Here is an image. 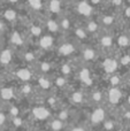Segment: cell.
Listing matches in <instances>:
<instances>
[{
    "label": "cell",
    "instance_id": "7",
    "mask_svg": "<svg viewBox=\"0 0 130 131\" xmlns=\"http://www.w3.org/2000/svg\"><path fill=\"white\" fill-rule=\"evenodd\" d=\"M59 52L62 55H70L75 52V45L73 43H63L59 47Z\"/></svg>",
    "mask_w": 130,
    "mask_h": 131
},
{
    "label": "cell",
    "instance_id": "17",
    "mask_svg": "<svg viewBox=\"0 0 130 131\" xmlns=\"http://www.w3.org/2000/svg\"><path fill=\"white\" fill-rule=\"evenodd\" d=\"M10 41L13 45L15 46H21L23 44V39H22V36L20 35L18 31H14L10 36Z\"/></svg>",
    "mask_w": 130,
    "mask_h": 131
},
{
    "label": "cell",
    "instance_id": "8",
    "mask_svg": "<svg viewBox=\"0 0 130 131\" xmlns=\"http://www.w3.org/2000/svg\"><path fill=\"white\" fill-rule=\"evenodd\" d=\"M53 41L54 40H53L51 35H45V36H43L39 39V46L43 50H47V48H50L53 45Z\"/></svg>",
    "mask_w": 130,
    "mask_h": 131
},
{
    "label": "cell",
    "instance_id": "25",
    "mask_svg": "<svg viewBox=\"0 0 130 131\" xmlns=\"http://www.w3.org/2000/svg\"><path fill=\"white\" fill-rule=\"evenodd\" d=\"M103 98H104V94H103V92H100V91H94V92L91 94L92 101L96 102V104H99V102L103 101Z\"/></svg>",
    "mask_w": 130,
    "mask_h": 131
},
{
    "label": "cell",
    "instance_id": "52",
    "mask_svg": "<svg viewBox=\"0 0 130 131\" xmlns=\"http://www.w3.org/2000/svg\"><path fill=\"white\" fill-rule=\"evenodd\" d=\"M0 81H1V76H0Z\"/></svg>",
    "mask_w": 130,
    "mask_h": 131
},
{
    "label": "cell",
    "instance_id": "44",
    "mask_svg": "<svg viewBox=\"0 0 130 131\" xmlns=\"http://www.w3.org/2000/svg\"><path fill=\"white\" fill-rule=\"evenodd\" d=\"M124 15L130 18V7H127V8L124 9Z\"/></svg>",
    "mask_w": 130,
    "mask_h": 131
},
{
    "label": "cell",
    "instance_id": "36",
    "mask_svg": "<svg viewBox=\"0 0 130 131\" xmlns=\"http://www.w3.org/2000/svg\"><path fill=\"white\" fill-rule=\"evenodd\" d=\"M13 123L15 127H21V125H22V120H21L20 116H15V117L13 118Z\"/></svg>",
    "mask_w": 130,
    "mask_h": 131
},
{
    "label": "cell",
    "instance_id": "27",
    "mask_svg": "<svg viewBox=\"0 0 130 131\" xmlns=\"http://www.w3.org/2000/svg\"><path fill=\"white\" fill-rule=\"evenodd\" d=\"M38 83H39V86H40L41 89H44V90H46V89H48L51 86L50 81H48L47 78H45V77H40V78L38 79Z\"/></svg>",
    "mask_w": 130,
    "mask_h": 131
},
{
    "label": "cell",
    "instance_id": "49",
    "mask_svg": "<svg viewBox=\"0 0 130 131\" xmlns=\"http://www.w3.org/2000/svg\"><path fill=\"white\" fill-rule=\"evenodd\" d=\"M68 1H78V0H68Z\"/></svg>",
    "mask_w": 130,
    "mask_h": 131
},
{
    "label": "cell",
    "instance_id": "31",
    "mask_svg": "<svg viewBox=\"0 0 130 131\" xmlns=\"http://www.w3.org/2000/svg\"><path fill=\"white\" fill-rule=\"evenodd\" d=\"M120 64H122V66L130 64V54H126V55H123V57H121V59H120Z\"/></svg>",
    "mask_w": 130,
    "mask_h": 131
},
{
    "label": "cell",
    "instance_id": "47",
    "mask_svg": "<svg viewBox=\"0 0 130 131\" xmlns=\"http://www.w3.org/2000/svg\"><path fill=\"white\" fill-rule=\"evenodd\" d=\"M20 0H8V2H10V4H16V2H18Z\"/></svg>",
    "mask_w": 130,
    "mask_h": 131
},
{
    "label": "cell",
    "instance_id": "53",
    "mask_svg": "<svg viewBox=\"0 0 130 131\" xmlns=\"http://www.w3.org/2000/svg\"><path fill=\"white\" fill-rule=\"evenodd\" d=\"M119 131H121V130H119Z\"/></svg>",
    "mask_w": 130,
    "mask_h": 131
},
{
    "label": "cell",
    "instance_id": "18",
    "mask_svg": "<svg viewBox=\"0 0 130 131\" xmlns=\"http://www.w3.org/2000/svg\"><path fill=\"white\" fill-rule=\"evenodd\" d=\"M85 30H86L88 34H93V32L99 31L98 22H96V21H93V20L89 21V22L86 23V28H85Z\"/></svg>",
    "mask_w": 130,
    "mask_h": 131
},
{
    "label": "cell",
    "instance_id": "5",
    "mask_svg": "<svg viewBox=\"0 0 130 131\" xmlns=\"http://www.w3.org/2000/svg\"><path fill=\"white\" fill-rule=\"evenodd\" d=\"M32 114H34V116L37 120L44 121V120H46V118H48V116H50V111H48L47 108H45V107H36V108H34V111H32Z\"/></svg>",
    "mask_w": 130,
    "mask_h": 131
},
{
    "label": "cell",
    "instance_id": "32",
    "mask_svg": "<svg viewBox=\"0 0 130 131\" xmlns=\"http://www.w3.org/2000/svg\"><path fill=\"white\" fill-rule=\"evenodd\" d=\"M9 114H10L13 117L18 116V115H20V109H18L16 106H12L10 108H9Z\"/></svg>",
    "mask_w": 130,
    "mask_h": 131
},
{
    "label": "cell",
    "instance_id": "46",
    "mask_svg": "<svg viewBox=\"0 0 130 131\" xmlns=\"http://www.w3.org/2000/svg\"><path fill=\"white\" fill-rule=\"evenodd\" d=\"M71 131H85V129L83 127H76V128H74Z\"/></svg>",
    "mask_w": 130,
    "mask_h": 131
},
{
    "label": "cell",
    "instance_id": "13",
    "mask_svg": "<svg viewBox=\"0 0 130 131\" xmlns=\"http://www.w3.org/2000/svg\"><path fill=\"white\" fill-rule=\"evenodd\" d=\"M100 45L104 48H111L113 46V37L108 34H105L100 37Z\"/></svg>",
    "mask_w": 130,
    "mask_h": 131
},
{
    "label": "cell",
    "instance_id": "45",
    "mask_svg": "<svg viewBox=\"0 0 130 131\" xmlns=\"http://www.w3.org/2000/svg\"><path fill=\"white\" fill-rule=\"evenodd\" d=\"M4 29H5V23L2 20H0V34L4 31Z\"/></svg>",
    "mask_w": 130,
    "mask_h": 131
},
{
    "label": "cell",
    "instance_id": "50",
    "mask_svg": "<svg viewBox=\"0 0 130 131\" xmlns=\"http://www.w3.org/2000/svg\"><path fill=\"white\" fill-rule=\"evenodd\" d=\"M129 81H130V72H129Z\"/></svg>",
    "mask_w": 130,
    "mask_h": 131
},
{
    "label": "cell",
    "instance_id": "23",
    "mask_svg": "<svg viewBox=\"0 0 130 131\" xmlns=\"http://www.w3.org/2000/svg\"><path fill=\"white\" fill-rule=\"evenodd\" d=\"M51 129H52L53 131H61L62 129H63V122H62L61 120H54L51 122Z\"/></svg>",
    "mask_w": 130,
    "mask_h": 131
},
{
    "label": "cell",
    "instance_id": "6",
    "mask_svg": "<svg viewBox=\"0 0 130 131\" xmlns=\"http://www.w3.org/2000/svg\"><path fill=\"white\" fill-rule=\"evenodd\" d=\"M47 7L52 14H60L62 9V0H50Z\"/></svg>",
    "mask_w": 130,
    "mask_h": 131
},
{
    "label": "cell",
    "instance_id": "15",
    "mask_svg": "<svg viewBox=\"0 0 130 131\" xmlns=\"http://www.w3.org/2000/svg\"><path fill=\"white\" fill-rule=\"evenodd\" d=\"M100 22H101V24L105 25V27H111V25L114 24L115 17L113 15H111V14H105V15L101 16Z\"/></svg>",
    "mask_w": 130,
    "mask_h": 131
},
{
    "label": "cell",
    "instance_id": "40",
    "mask_svg": "<svg viewBox=\"0 0 130 131\" xmlns=\"http://www.w3.org/2000/svg\"><path fill=\"white\" fill-rule=\"evenodd\" d=\"M5 122H6V115H5L4 113H1V112H0V127H1V125H4Z\"/></svg>",
    "mask_w": 130,
    "mask_h": 131
},
{
    "label": "cell",
    "instance_id": "37",
    "mask_svg": "<svg viewBox=\"0 0 130 131\" xmlns=\"http://www.w3.org/2000/svg\"><path fill=\"white\" fill-rule=\"evenodd\" d=\"M67 118H68V112H66V111L60 112L59 113V120L64 121V120H67Z\"/></svg>",
    "mask_w": 130,
    "mask_h": 131
},
{
    "label": "cell",
    "instance_id": "16",
    "mask_svg": "<svg viewBox=\"0 0 130 131\" xmlns=\"http://www.w3.org/2000/svg\"><path fill=\"white\" fill-rule=\"evenodd\" d=\"M82 57L85 61H91L96 58V51L93 48H85L82 52Z\"/></svg>",
    "mask_w": 130,
    "mask_h": 131
},
{
    "label": "cell",
    "instance_id": "35",
    "mask_svg": "<svg viewBox=\"0 0 130 131\" xmlns=\"http://www.w3.org/2000/svg\"><path fill=\"white\" fill-rule=\"evenodd\" d=\"M61 71L63 72L64 75H69L71 72L70 66H69V64H63V66H62V70H61Z\"/></svg>",
    "mask_w": 130,
    "mask_h": 131
},
{
    "label": "cell",
    "instance_id": "22",
    "mask_svg": "<svg viewBox=\"0 0 130 131\" xmlns=\"http://www.w3.org/2000/svg\"><path fill=\"white\" fill-rule=\"evenodd\" d=\"M71 100H73V102H75V104L77 105H81L83 101H84V94H83L82 92H74L73 95H71Z\"/></svg>",
    "mask_w": 130,
    "mask_h": 131
},
{
    "label": "cell",
    "instance_id": "29",
    "mask_svg": "<svg viewBox=\"0 0 130 131\" xmlns=\"http://www.w3.org/2000/svg\"><path fill=\"white\" fill-rule=\"evenodd\" d=\"M66 84H67V79L64 78V77H58V78L55 79V85H57L58 88H60V89L64 88Z\"/></svg>",
    "mask_w": 130,
    "mask_h": 131
},
{
    "label": "cell",
    "instance_id": "14",
    "mask_svg": "<svg viewBox=\"0 0 130 131\" xmlns=\"http://www.w3.org/2000/svg\"><path fill=\"white\" fill-rule=\"evenodd\" d=\"M0 97L4 100H10L14 97V90L12 88H2L0 90Z\"/></svg>",
    "mask_w": 130,
    "mask_h": 131
},
{
    "label": "cell",
    "instance_id": "34",
    "mask_svg": "<svg viewBox=\"0 0 130 131\" xmlns=\"http://www.w3.org/2000/svg\"><path fill=\"white\" fill-rule=\"evenodd\" d=\"M39 68L41 69V71H44V72H47L48 70H50V64L47 63V62H43V63H40L39 64Z\"/></svg>",
    "mask_w": 130,
    "mask_h": 131
},
{
    "label": "cell",
    "instance_id": "33",
    "mask_svg": "<svg viewBox=\"0 0 130 131\" xmlns=\"http://www.w3.org/2000/svg\"><path fill=\"white\" fill-rule=\"evenodd\" d=\"M104 128H105V130H107V131H112L114 129V122L107 121V122H105V124H104Z\"/></svg>",
    "mask_w": 130,
    "mask_h": 131
},
{
    "label": "cell",
    "instance_id": "39",
    "mask_svg": "<svg viewBox=\"0 0 130 131\" xmlns=\"http://www.w3.org/2000/svg\"><path fill=\"white\" fill-rule=\"evenodd\" d=\"M47 104H48V106H54V105L57 104V99H55V98H53V97L48 98V99H47Z\"/></svg>",
    "mask_w": 130,
    "mask_h": 131
},
{
    "label": "cell",
    "instance_id": "19",
    "mask_svg": "<svg viewBox=\"0 0 130 131\" xmlns=\"http://www.w3.org/2000/svg\"><path fill=\"white\" fill-rule=\"evenodd\" d=\"M80 78L82 79V82H84L86 85L92 84V79H91V74L88 69H83L80 74Z\"/></svg>",
    "mask_w": 130,
    "mask_h": 131
},
{
    "label": "cell",
    "instance_id": "28",
    "mask_svg": "<svg viewBox=\"0 0 130 131\" xmlns=\"http://www.w3.org/2000/svg\"><path fill=\"white\" fill-rule=\"evenodd\" d=\"M59 25H60V28H62V29H66V30H68L69 28H70V20H69L68 17H62L61 18V21L59 22Z\"/></svg>",
    "mask_w": 130,
    "mask_h": 131
},
{
    "label": "cell",
    "instance_id": "3",
    "mask_svg": "<svg viewBox=\"0 0 130 131\" xmlns=\"http://www.w3.org/2000/svg\"><path fill=\"white\" fill-rule=\"evenodd\" d=\"M121 98H122V92L119 89V86H112L110 92H108V100H110V102L113 105H116L121 100Z\"/></svg>",
    "mask_w": 130,
    "mask_h": 131
},
{
    "label": "cell",
    "instance_id": "51",
    "mask_svg": "<svg viewBox=\"0 0 130 131\" xmlns=\"http://www.w3.org/2000/svg\"><path fill=\"white\" fill-rule=\"evenodd\" d=\"M38 131H46V130H38Z\"/></svg>",
    "mask_w": 130,
    "mask_h": 131
},
{
    "label": "cell",
    "instance_id": "10",
    "mask_svg": "<svg viewBox=\"0 0 130 131\" xmlns=\"http://www.w3.org/2000/svg\"><path fill=\"white\" fill-rule=\"evenodd\" d=\"M2 16H4V18L6 21H8V22H14V21L17 18V13H16V10L14 8H7L4 10Z\"/></svg>",
    "mask_w": 130,
    "mask_h": 131
},
{
    "label": "cell",
    "instance_id": "30",
    "mask_svg": "<svg viewBox=\"0 0 130 131\" xmlns=\"http://www.w3.org/2000/svg\"><path fill=\"white\" fill-rule=\"evenodd\" d=\"M110 82H111V85L112 86H119L120 83H121V78H120L119 76H112Z\"/></svg>",
    "mask_w": 130,
    "mask_h": 131
},
{
    "label": "cell",
    "instance_id": "41",
    "mask_svg": "<svg viewBox=\"0 0 130 131\" xmlns=\"http://www.w3.org/2000/svg\"><path fill=\"white\" fill-rule=\"evenodd\" d=\"M111 2H112V5L115 6V7H119V6L122 5V0H112Z\"/></svg>",
    "mask_w": 130,
    "mask_h": 131
},
{
    "label": "cell",
    "instance_id": "20",
    "mask_svg": "<svg viewBox=\"0 0 130 131\" xmlns=\"http://www.w3.org/2000/svg\"><path fill=\"white\" fill-rule=\"evenodd\" d=\"M117 44H119V46H121V47H128L130 45L129 36L126 34H122L121 36H119V38H117Z\"/></svg>",
    "mask_w": 130,
    "mask_h": 131
},
{
    "label": "cell",
    "instance_id": "21",
    "mask_svg": "<svg viewBox=\"0 0 130 131\" xmlns=\"http://www.w3.org/2000/svg\"><path fill=\"white\" fill-rule=\"evenodd\" d=\"M28 6L34 10H39L43 7V1L41 0H27Z\"/></svg>",
    "mask_w": 130,
    "mask_h": 131
},
{
    "label": "cell",
    "instance_id": "1",
    "mask_svg": "<svg viewBox=\"0 0 130 131\" xmlns=\"http://www.w3.org/2000/svg\"><path fill=\"white\" fill-rule=\"evenodd\" d=\"M76 12L83 17H91L94 12V6L88 0H78L76 4Z\"/></svg>",
    "mask_w": 130,
    "mask_h": 131
},
{
    "label": "cell",
    "instance_id": "38",
    "mask_svg": "<svg viewBox=\"0 0 130 131\" xmlns=\"http://www.w3.org/2000/svg\"><path fill=\"white\" fill-rule=\"evenodd\" d=\"M25 60H27V61H34V60H36V57H35L34 53L29 52L25 54Z\"/></svg>",
    "mask_w": 130,
    "mask_h": 131
},
{
    "label": "cell",
    "instance_id": "43",
    "mask_svg": "<svg viewBox=\"0 0 130 131\" xmlns=\"http://www.w3.org/2000/svg\"><path fill=\"white\" fill-rule=\"evenodd\" d=\"M22 91H23V93H25V94H28V93H29L30 91H31V89H30V86H29V85H25V86H23Z\"/></svg>",
    "mask_w": 130,
    "mask_h": 131
},
{
    "label": "cell",
    "instance_id": "9",
    "mask_svg": "<svg viewBox=\"0 0 130 131\" xmlns=\"http://www.w3.org/2000/svg\"><path fill=\"white\" fill-rule=\"evenodd\" d=\"M12 59H13V54H12L10 50L1 51V53H0V63L4 66H7L10 63Z\"/></svg>",
    "mask_w": 130,
    "mask_h": 131
},
{
    "label": "cell",
    "instance_id": "42",
    "mask_svg": "<svg viewBox=\"0 0 130 131\" xmlns=\"http://www.w3.org/2000/svg\"><path fill=\"white\" fill-rule=\"evenodd\" d=\"M89 1L91 2L92 6H98V5H100L103 2V0H89Z\"/></svg>",
    "mask_w": 130,
    "mask_h": 131
},
{
    "label": "cell",
    "instance_id": "4",
    "mask_svg": "<svg viewBox=\"0 0 130 131\" xmlns=\"http://www.w3.org/2000/svg\"><path fill=\"white\" fill-rule=\"evenodd\" d=\"M103 67L107 74H112V72H114L115 70L117 69V67H119V61H117L116 59H113V58H108V59L104 60Z\"/></svg>",
    "mask_w": 130,
    "mask_h": 131
},
{
    "label": "cell",
    "instance_id": "26",
    "mask_svg": "<svg viewBox=\"0 0 130 131\" xmlns=\"http://www.w3.org/2000/svg\"><path fill=\"white\" fill-rule=\"evenodd\" d=\"M30 34L34 37H39L41 34V28L37 24H32L31 27H30Z\"/></svg>",
    "mask_w": 130,
    "mask_h": 131
},
{
    "label": "cell",
    "instance_id": "12",
    "mask_svg": "<svg viewBox=\"0 0 130 131\" xmlns=\"http://www.w3.org/2000/svg\"><path fill=\"white\" fill-rule=\"evenodd\" d=\"M46 28H47L48 32L54 34V32L59 31L60 25H59V22H57L54 18H48V20L46 21Z\"/></svg>",
    "mask_w": 130,
    "mask_h": 131
},
{
    "label": "cell",
    "instance_id": "48",
    "mask_svg": "<svg viewBox=\"0 0 130 131\" xmlns=\"http://www.w3.org/2000/svg\"><path fill=\"white\" fill-rule=\"evenodd\" d=\"M128 102H129V105H130V95H129V98H128Z\"/></svg>",
    "mask_w": 130,
    "mask_h": 131
},
{
    "label": "cell",
    "instance_id": "2",
    "mask_svg": "<svg viewBox=\"0 0 130 131\" xmlns=\"http://www.w3.org/2000/svg\"><path fill=\"white\" fill-rule=\"evenodd\" d=\"M105 109H103L101 107H98L96 108L91 114V123L94 125L99 124V123L104 122L105 120Z\"/></svg>",
    "mask_w": 130,
    "mask_h": 131
},
{
    "label": "cell",
    "instance_id": "11",
    "mask_svg": "<svg viewBox=\"0 0 130 131\" xmlns=\"http://www.w3.org/2000/svg\"><path fill=\"white\" fill-rule=\"evenodd\" d=\"M16 75H17L18 78L23 82H28L31 79V72H30V70L27 69V68H21V69H18Z\"/></svg>",
    "mask_w": 130,
    "mask_h": 131
},
{
    "label": "cell",
    "instance_id": "24",
    "mask_svg": "<svg viewBox=\"0 0 130 131\" xmlns=\"http://www.w3.org/2000/svg\"><path fill=\"white\" fill-rule=\"evenodd\" d=\"M74 32H75V36L78 39H85L88 37V32L84 28H75Z\"/></svg>",
    "mask_w": 130,
    "mask_h": 131
}]
</instances>
